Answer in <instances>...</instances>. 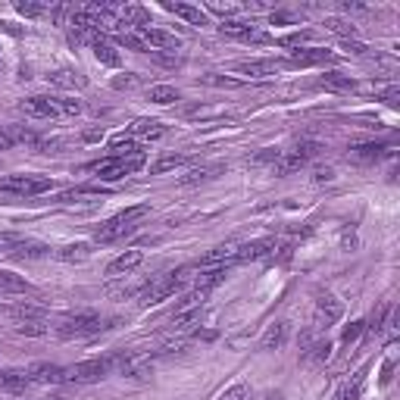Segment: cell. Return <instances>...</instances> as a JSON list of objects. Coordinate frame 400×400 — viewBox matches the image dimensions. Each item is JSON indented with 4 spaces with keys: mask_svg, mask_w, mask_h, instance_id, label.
<instances>
[{
    "mask_svg": "<svg viewBox=\"0 0 400 400\" xmlns=\"http://www.w3.org/2000/svg\"><path fill=\"white\" fill-rule=\"evenodd\" d=\"M19 109L31 119H60V116H82L85 104L75 97H57V94H35L19 100Z\"/></svg>",
    "mask_w": 400,
    "mask_h": 400,
    "instance_id": "6da1fadb",
    "label": "cell"
},
{
    "mask_svg": "<svg viewBox=\"0 0 400 400\" xmlns=\"http://www.w3.org/2000/svg\"><path fill=\"white\" fill-rule=\"evenodd\" d=\"M147 213H151V207H147V203H138V207L122 210V213H116L113 219H107V222L94 232V241H97V244H113V241H119V238H125V234L135 232V222H138V219H144Z\"/></svg>",
    "mask_w": 400,
    "mask_h": 400,
    "instance_id": "7a4b0ae2",
    "label": "cell"
},
{
    "mask_svg": "<svg viewBox=\"0 0 400 400\" xmlns=\"http://www.w3.org/2000/svg\"><path fill=\"white\" fill-rule=\"evenodd\" d=\"M188 279H191V269H172V272H166V276L147 281L144 291L138 294V303L141 307H153V303H160V301H166V297L182 291Z\"/></svg>",
    "mask_w": 400,
    "mask_h": 400,
    "instance_id": "3957f363",
    "label": "cell"
},
{
    "mask_svg": "<svg viewBox=\"0 0 400 400\" xmlns=\"http://www.w3.org/2000/svg\"><path fill=\"white\" fill-rule=\"evenodd\" d=\"M104 319L97 313H69L57 319V335L60 338H91V335L104 332Z\"/></svg>",
    "mask_w": 400,
    "mask_h": 400,
    "instance_id": "277c9868",
    "label": "cell"
},
{
    "mask_svg": "<svg viewBox=\"0 0 400 400\" xmlns=\"http://www.w3.org/2000/svg\"><path fill=\"white\" fill-rule=\"evenodd\" d=\"M144 166V153L135 156H104V160L91 163V172H97L100 182H119L125 175H135V172Z\"/></svg>",
    "mask_w": 400,
    "mask_h": 400,
    "instance_id": "5b68a950",
    "label": "cell"
},
{
    "mask_svg": "<svg viewBox=\"0 0 400 400\" xmlns=\"http://www.w3.org/2000/svg\"><path fill=\"white\" fill-rule=\"evenodd\" d=\"M116 366V357H94V360H85V363H75L66 369V382L72 385H91V382H100L113 372Z\"/></svg>",
    "mask_w": 400,
    "mask_h": 400,
    "instance_id": "8992f818",
    "label": "cell"
},
{
    "mask_svg": "<svg viewBox=\"0 0 400 400\" xmlns=\"http://www.w3.org/2000/svg\"><path fill=\"white\" fill-rule=\"evenodd\" d=\"M53 182L47 175H4L0 178V194H16V198H38L47 194Z\"/></svg>",
    "mask_w": 400,
    "mask_h": 400,
    "instance_id": "52a82bcc",
    "label": "cell"
},
{
    "mask_svg": "<svg viewBox=\"0 0 400 400\" xmlns=\"http://www.w3.org/2000/svg\"><path fill=\"white\" fill-rule=\"evenodd\" d=\"M319 151H323V144H319V141H301V144L291 147L288 153L276 156V172H279V175L297 172L301 166H307V163L313 160V156H319Z\"/></svg>",
    "mask_w": 400,
    "mask_h": 400,
    "instance_id": "ba28073f",
    "label": "cell"
},
{
    "mask_svg": "<svg viewBox=\"0 0 400 400\" xmlns=\"http://www.w3.org/2000/svg\"><path fill=\"white\" fill-rule=\"evenodd\" d=\"M219 35L234 38V41H247V44H272V38L266 31H260L254 22H244V19H222L219 22Z\"/></svg>",
    "mask_w": 400,
    "mask_h": 400,
    "instance_id": "9c48e42d",
    "label": "cell"
},
{
    "mask_svg": "<svg viewBox=\"0 0 400 400\" xmlns=\"http://www.w3.org/2000/svg\"><path fill=\"white\" fill-rule=\"evenodd\" d=\"M116 366L125 379H147L153 372V360L147 354H138V350H129V354L116 357Z\"/></svg>",
    "mask_w": 400,
    "mask_h": 400,
    "instance_id": "30bf717a",
    "label": "cell"
},
{
    "mask_svg": "<svg viewBox=\"0 0 400 400\" xmlns=\"http://www.w3.org/2000/svg\"><path fill=\"white\" fill-rule=\"evenodd\" d=\"M135 35L144 41V47L147 50H178V38L175 35H169V31H163V28H151V26H141V28H135Z\"/></svg>",
    "mask_w": 400,
    "mask_h": 400,
    "instance_id": "8fae6325",
    "label": "cell"
},
{
    "mask_svg": "<svg viewBox=\"0 0 400 400\" xmlns=\"http://www.w3.org/2000/svg\"><path fill=\"white\" fill-rule=\"evenodd\" d=\"M325 63H338V57L332 50H323V47H297L288 66H325Z\"/></svg>",
    "mask_w": 400,
    "mask_h": 400,
    "instance_id": "7c38bea8",
    "label": "cell"
},
{
    "mask_svg": "<svg viewBox=\"0 0 400 400\" xmlns=\"http://www.w3.org/2000/svg\"><path fill=\"white\" fill-rule=\"evenodd\" d=\"M276 238H260V241H250V244H241L238 250V263H254V260H266V256L276 254Z\"/></svg>",
    "mask_w": 400,
    "mask_h": 400,
    "instance_id": "4fadbf2b",
    "label": "cell"
},
{
    "mask_svg": "<svg viewBox=\"0 0 400 400\" xmlns=\"http://www.w3.org/2000/svg\"><path fill=\"white\" fill-rule=\"evenodd\" d=\"M316 313H319V323L332 325V323H341L344 316V303L338 301L335 294H316Z\"/></svg>",
    "mask_w": 400,
    "mask_h": 400,
    "instance_id": "5bb4252c",
    "label": "cell"
},
{
    "mask_svg": "<svg viewBox=\"0 0 400 400\" xmlns=\"http://www.w3.org/2000/svg\"><path fill=\"white\" fill-rule=\"evenodd\" d=\"M238 250L241 244H234V241H229V244H219L213 250H207L200 260V269H207V266H229V263H238Z\"/></svg>",
    "mask_w": 400,
    "mask_h": 400,
    "instance_id": "9a60e30c",
    "label": "cell"
},
{
    "mask_svg": "<svg viewBox=\"0 0 400 400\" xmlns=\"http://www.w3.org/2000/svg\"><path fill=\"white\" fill-rule=\"evenodd\" d=\"M285 66L288 63H281V60H247V63H234V72L263 78V75H276L279 69H285Z\"/></svg>",
    "mask_w": 400,
    "mask_h": 400,
    "instance_id": "2e32d148",
    "label": "cell"
},
{
    "mask_svg": "<svg viewBox=\"0 0 400 400\" xmlns=\"http://www.w3.org/2000/svg\"><path fill=\"white\" fill-rule=\"evenodd\" d=\"M28 379L38 385H60V382H66V369L57 363H35L28 369Z\"/></svg>",
    "mask_w": 400,
    "mask_h": 400,
    "instance_id": "e0dca14e",
    "label": "cell"
},
{
    "mask_svg": "<svg viewBox=\"0 0 400 400\" xmlns=\"http://www.w3.org/2000/svg\"><path fill=\"white\" fill-rule=\"evenodd\" d=\"M141 263H144V254H141V250H125V254H119L113 263L107 266V276H113V279L129 276V272H135Z\"/></svg>",
    "mask_w": 400,
    "mask_h": 400,
    "instance_id": "ac0fdd59",
    "label": "cell"
},
{
    "mask_svg": "<svg viewBox=\"0 0 400 400\" xmlns=\"http://www.w3.org/2000/svg\"><path fill=\"white\" fill-rule=\"evenodd\" d=\"M166 135V125H163L160 119H135L129 125V138H141V141H156Z\"/></svg>",
    "mask_w": 400,
    "mask_h": 400,
    "instance_id": "d6986e66",
    "label": "cell"
},
{
    "mask_svg": "<svg viewBox=\"0 0 400 400\" xmlns=\"http://www.w3.org/2000/svg\"><path fill=\"white\" fill-rule=\"evenodd\" d=\"M50 85H57V88H63V91H82L85 85H88V78H85L82 72H78V69H53L50 75Z\"/></svg>",
    "mask_w": 400,
    "mask_h": 400,
    "instance_id": "ffe728a7",
    "label": "cell"
},
{
    "mask_svg": "<svg viewBox=\"0 0 400 400\" xmlns=\"http://www.w3.org/2000/svg\"><path fill=\"white\" fill-rule=\"evenodd\" d=\"M316 85L323 91H332V94H347V91H354L357 88V82L350 75H344V72H325V75H319L316 78Z\"/></svg>",
    "mask_w": 400,
    "mask_h": 400,
    "instance_id": "44dd1931",
    "label": "cell"
},
{
    "mask_svg": "<svg viewBox=\"0 0 400 400\" xmlns=\"http://www.w3.org/2000/svg\"><path fill=\"white\" fill-rule=\"evenodd\" d=\"M225 281V266H207V269L198 272V279H194V291H213L216 285H222Z\"/></svg>",
    "mask_w": 400,
    "mask_h": 400,
    "instance_id": "7402d4cb",
    "label": "cell"
},
{
    "mask_svg": "<svg viewBox=\"0 0 400 400\" xmlns=\"http://www.w3.org/2000/svg\"><path fill=\"white\" fill-rule=\"evenodd\" d=\"M200 313H203V307H178L175 313H172V332L182 335V332H188V328H194L200 323Z\"/></svg>",
    "mask_w": 400,
    "mask_h": 400,
    "instance_id": "603a6c76",
    "label": "cell"
},
{
    "mask_svg": "<svg viewBox=\"0 0 400 400\" xmlns=\"http://www.w3.org/2000/svg\"><path fill=\"white\" fill-rule=\"evenodd\" d=\"M31 385L26 369H4L0 372V391H10V394H22Z\"/></svg>",
    "mask_w": 400,
    "mask_h": 400,
    "instance_id": "cb8c5ba5",
    "label": "cell"
},
{
    "mask_svg": "<svg viewBox=\"0 0 400 400\" xmlns=\"http://www.w3.org/2000/svg\"><path fill=\"white\" fill-rule=\"evenodd\" d=\"M6 313L16 323H44L47 319V310L38 307V303H13V307H6Z\"/></svg>",
    "mask_w": 400,
    "mask_h": 400,
    "instance_id": "d4e9b609",
    "label": "cell"
},
{
    "mask_svg": "<svg viewBox=\"0 0 400 400\" xmlns=\"http://www.w3.org/2000/svg\"><path fill=\"white\" fill-rule=\"evenodd\" d=\"M385 153H388V144H375V141H369V144H354L347 156L354 163H375V160H382Z\"/></svg>",
    "mask_w": 400,
    "mask_h": 400,
    "instance_id": "484cf974",
    "label": "cell"
},
{
    "mask_svg": "<svg viewBox=\"0 0 400 400\" xmlns=\"http://www.w3.org/2000/svg\"><path fill=\"white\" fill-rule=\"evenodd\" d=\"M166 10L172 16H182L188 26H210V16L200 10V6H191V4H166Z\"/></svg>",
    "mask_w": 400,
    "mask_h": 400,
    "instance_id": "4316f807",
    "label": "cell"
},
{
    "mask_svg": "<svg viewBox=\"0 0 400 400\" xmlns=\"http://www.w3.org/2000/svg\"><path fill=\"white\" fill-rule=\"evenodd\" d=\"M91 50H94V57H97V63H104V66H119L122 63V57H119V50H116V44L113 41H107L104 35L97 38V41L91 44Z\"/></svg>",
    "mask_w": 400,
    "mask_h": 400,
    "instance_id": "83f0119b",
    "label": "cell"
},
{
    "mask_svg": "<svg viewBox=\"0 0 400 400\" xmlns=\"http://www.w3.org/2000/svg\"><path fill=\"white\" fill-rule=\"evenodd\" d=\"M363 385H366V366L354 372V379L344 382V385L338 388V394H335V400H360V394H363Z\"/></svg>",
    "mask_w": 400,
    "mask_h": 400,
    "instance_id": "f1b7e54d",
    "label": "cell"
},
{
    "mask_svg": "<svg viewBox=\"0 0 400 400\" xmlns=\"http://www.w3.org/2000/svg\"><path fill=\"white\" fill-rule=\"evenodd\" d=\"M288 341V325L285 323H272L266 328V335L260 338V350H279Z\"/></svg>",
    "mask_w": 400,
    "mask_h": 400,
    "instance_id": "f546056e",
    "label": "cell"
},
{
    "mask_svg": "<svg viewBox=\"0 0 400 400\" xmlns=\"http://www.w3.org/2000/svg\"><path fill=\"white\" fill-rule=\"evenodd\" d=\"M47 254H50V247H47V244H41V241H22V244L19 247H16L13 250V260H41V256H47Z\"/></svg>",
    "mask_w": 400,
    "mask_h": 400,
    "instance_id": "4dcf8cb0",
    "label": "cell"
},
{
    "mask_svg": "<svg viewBox=\"0 0 400 400\" xmlns=\"http://www.w3.org/2000/svg\"><path fill=\"white\" fill-rule=\"evenodd\" d=\"M0 291H4V294H31L35 288H31L22 276H13V272L0 269Z\"/></svg>",
    "mask_w": 400,
    "mask_h": 400,
    "instance_id": "1f68e13d",
    "label": "cell"
},
{
    "mask_svg": "<svg viewBox=\"0 0 400 400\" xmlns=\"http://www.w3.org/2000/svg\"><path fill=\"white\" fill-rule=\"evenodd\" d=\"M178 97H182V94H178V88H172V85H153V88H147V100H151V104H160V107L175 104Z\"/></svg>",
    "mask_w": 400,
    "mask_h": 400,
    "instance_id": "d6a6232c",
    "label": "cell"
},
{
    "mask_svg": "<svg viewBox=\"0 0 400 400\" xmlns=\"http://www.w3.org/2000/svg\"><path fill=\"white\" fill-rule=\"evenodd\" d=\"M53 254H57V260H63V263H82L91 256V244H66V247L53 250Z\"/></svg>",
    "mask_w": 400,
    "mask_h": 400,
    "instance_id": "836d02e7",
    "label": "cell"
},
{
    "mask_svg": "<svg viewBox=\"0 0 400 400\" xmlns=\"http://www.w3.org/2000/svg\"><path fill=\"white\" fill-rule=\"evenodd\" d=\"M104 194V188H97V185H82V188H72V191H63L57 194V203H72L78 198H100Z\"/></svg>",
    "mask_w": 400,
    "mask_h": 400,
    "instance_id": "e575fe53",
    "label": "cell"
},
{
    "mask_svg": "<svg viewBox=\"0 0 400 400\" xmlns=\"http://www.w3.org/2000/svg\"><path fill=\"white\" fill-rule=\"evenodd\" d=\"M109 156H135V153H141L138 151V141L135 138H129V135H119V138H113L109 141Z\"/></svg>",
    "mask_w": 400,
    "mask_h": 400,
    "instance_id": "d590c367",
    "label": "cell"
},
{
    "mask_svg": "<svg viewBox=\"0 0 400 400\" xmlns=\"http://www.w3.org/2000/svg\"><path fill=\"white\" fill-rule=\"evenodd\" d=\"M178 166H185V156L182 153H166V156H160V160L151 166V175H163V172H172Z\"/></svg>",
    "mask_w": 400,
    "mask_h": 400,
    "instance_id": "8d00e7d4",
    "label": "cell"
},
{
    "mask_svg": "<svg viewBox=\"0 0 400 400\" xmlns=\"http://www.w3.org/2000/svg\"><path fill=\"white\" fill-rule=\"evenodd\" d=\"M222 166H200V169H191L188 175H182V185H198V182H210V178H216Z\"/></svg>",
    "mask_w": 400,
    "mask_h": 400,
    "instance_id": "74e56055",
    "label": "cell"
},
{
    "mask_svg": "<svg viewBox=\"0 0 400 400\" xmlns=\"http://www.w3.org/2000/svg\"><path fill=\"white\" fill-rule=\"evenodd\" d=\"M325 31H332V35H338L341 41H344V38H357V28L350 26V22L338 19V16H328V19H325Z\"/></svg>",
    "mask_w": 400,
    "mask_h": 400,
    "instance_id": "f35d334b",
    "label": "cell"
},
{
    "mask_svg": "<svg viewBox=\"0 0 400 400\" xmlns=\"http://www.w3.org/2000/svg\"><path fill=\"white\" fill-rule=\"evenodd\" d=\"M188 350V338H166V341H160V347H156V357H175V354H185Z\"/></svg>",
    "mask_w": 400,
    "mask_h": 400,
    "instance_id": "ab89813d",
    "label": "cell"
},
{
    "mask_svg": "<svg viewBox=\"0 0 400 400\" xmlns=\"http://www.w3.org/2000/svg\"><path fill=\"white\" fill-rule=\"evenodd\" d=\"M22 241H26V234L19 232H0V254H13Z\"/></svg>",
    "mask_w": 400,
    "mask_h": 400,
    "instance_id": "60d3db41",
    "label": "cell"
},
{
    "mask_svg": "<svg viewBox=\"0 0 400 400\" xmlns=\"http://www.w3.org/2000/svg\"><path fill=\"white\" fill-rule=\"evenodd\" d=\"M310 31H294V35H281V38H272L279 47H301L303 41H310Z\"/></svg>",
    "mask_w": 400,
    "mask_h": 400,
    "instance_id": "b9f144b4",
    "label": "cell"
},
{
    "mask_svg": "<svg viewBox=\"0 0 400 400\" xmlns=\"http://www.w3.org/2000/svg\"><path fill=\"white\" fill-rule=\"evenodd\" d=\"M138 82H141V78L135 72H125V75H116L113 78V88L116 91H131V88H138Z\"/></svg>",
    "mask_w": 400,
    "mask_h": 400,
    "instance_id": "7bdbcfd3",
    "label": "cell"
},
{
    "mask_svg": "<svg viewBox=\"0 0 400 400\" xmlns=\"http://www.w3.org/2000/svg\"><path fill=\"white\" fill-rule=\"evenodd\" d=\"M219 400H250V388L244 385V382H238V385H232Z\"/></svg>",
    "mask_w": 400,
    "mask_h": 400,
    "instance_id": "ee69618b",
    "label": "cell"
},
{
    "mask_svg": "<svg viewBox=\"0 0 400 400\" xmlns=\"http://www.w3.org/2000/svg\"><path fill=\"white\" fill-rule=\"evenodd\" d=\"M341 47H344L347 53H354V57H366V53H369V47H366L363 41H357V38H344Z\"/></svg>",
    "mask_w": 400,
    "mask_h": 400,
    "instance_id": "f6af8a7d",
    "label": "cell"
},
{
    "mask_svg": "<svg viewBox=\"0 0 400 400\" xmlns=\"http://www.w3.org/2000/svg\"><path fill=\"white\" fill-rule=\"evenodd\" d=\"M16 10H19L22 16H28V19H35V16L44 13V6L41 4H31V0H19V4H16Z\"/></svg>",
    "mask_w": 400,
    "mask_h": 400,
    "instance_id": "bcb514c9",
    "label": "cell"
},
{
    "mask_svg": "<svg viewBox=\"0 0 400 400\" xmlns=\"http://www.w3.org/2000/svg\"><path fill=\"white\" fill-rule=\"evenodd\" d=\"M16 332L38 338V335H44V332H47V325H44V323H19V325H16Z\"/></svg>",
    "mask_w": 400,
    "mask_h": 400,
    "instance_id": "7dc6e473",
    "label": "cell"
},
{
    "mask_svg": "<svg viewBox=\"0 0 400 400\" xmlns=\"http://www.w3.org/2000/svg\"><path fill=\"white\" fill-rule=\"evenodd\" d=\"M375 91L382 94V100H385L388 107H397V104H400V88H397V85H388V88H375Z\"/></svg>",
    "mask_w": 400,
    "mask_h": 400,
    "instance_id": "c3c4849f",
    "label": "cell"
},
{
    "mask_svg": "<svg viewBox=\"0 0 400 400\" xmlns=\"http://www.w3.org/2000/svg\"><path fill=\"white\" fill-rule=\"evenodd\" d=\"M363 328H366V323H350L347 328H344V335H341V341L344 344H354L360 335H363Z\"/></svg>",
    "mask_w": 400,
    "mask_h": 400,
    "instance_id": "681fc988",
    "label": "cell"
},
{
    "mask_svg": "<svg viewBox=\"0 0 400 400\" xmlns=\"http://www.w3.org/2000/svg\"><path fill=\"white\" fill-rule=\"evenodd\" d=\"M203 82L207 85H216V88H238V78H216V75H203Z\"/></svg>",
    "mask_w": 400,
    "mask_h": 400,
    "instance_id": "f907efd6",
    "label": "cell"
},
{
    "mask_svg": "<svg viewBox=\"0 0 400 400\" xmlns=\"http://www.w3.org/2000/svg\"><path fill=\"white\" fill-rule=\"evenodd\" d=\"M391 372H394V360H385V366H382V385L391 382Z\"/></svg>",
    "mask_w": 400,
    "mask_h": 400,
    "instance_id": "816d5d0a",
    "label": "cell"
},
{
    "mask_svg": "<svg viewBox=\"0 0 400 400\" xmlns=\"http://www.w3.org/2000/svg\"><path fill=\"white\" fill-rule=\"evenodd\" d=\"M210 10H213V13H222V16H232V13H238V6H229V4H210Z\"/></svg>",
    "mask_w": 400,
    "mask_h": 400,
    "instance_id": "f5cc1de1",
    "label": "cell"
},
{
    "mask_svg": "<svg viewBox=\"0 0 400 400\" xmlns=\"http://www.w3.org/2000/svg\"><path fill=\"white\" fill-rule=\"evenodd\" d=\"M13 144H16V141L10 138V131H0V151H10Z\"/></svg>",
    "mask_w": 400,
    "mask_h": 400,
    "instance_id": "db71d44e",
    "label": "cell"
},
{
    "mask_svg": "<svg viewBox=\"0 0 400 400\" xmlns=\"http://www.w3.org/2000/svg\"><path fill=\"white\" fill-rule=\"evenodd\" d=\"M328 178H332V169H319L316 172V182H328Z\"/></svg>",
    "mask_w": 400,
    "mask_h": 400,
    "instance_id": "11a10c76",
    "label": "cell"
},
{
    "mask_svg": "<svg viewBox=\"0 0 400 400\" xmlns=\"http://www.w3.org/2000/svg\"><path fill=\"white\" fill-rule=\"evenodd\" d=\"M0 72H4V60H0Z\"/></svg>",
    "mask_w": 400,
    "mask_h": 400,
    "instance_id": "9f6ffc18",
    "label": "cell"
}]
</instances>
